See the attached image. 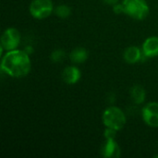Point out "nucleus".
<instances>
[{
  "label": "nucleus",
  "mask_w": 158,
  "mask_h": 158,
  "mask_svg": "<svg viewBox=\"0 0 158 158\" xmlns=\"http://www.w3.org/2000/svg\"><path fill=\"white\" fill-rule=\"evenodd\" d=\"M142 50L145 57L158 56V36L148 37L143 42Z\"/></svg>",
  "instance_id": "1a4fd4ad"
},
{
  "label": "nucleus",
  "mask_w": 158,
  "mask_h": 158,
  "mask_svg": "<svg viewBox=\"0 0 158 158\" xmlns=\"http://www.w3.org/2000/svg\"><path fill=\"white\" fill-rule=\"evenodd\" d=\"M102 120L106 128H111L118 131L126 125L127 118L119 107L109 106L103 112Z\"/></svg>",
  "instance_id": "f03ea898"
},
{
  "label": "nucleus",
  "mask_w": 158,
  "mask_h": 158,
  "mask_svg": "<svg viewBox=\"0 0 158 158\" xmlns=\"http://www.w3.org/2000/svg\"><path fill=\"white\" fill-rule=\"evenodd\" d=\"M125 14L137 20H143L147 18L150 7L146 0H123L122 2Z\"/></svg>",
  "instance_id": "7ed1b4c3"
},
{
  "label": "nucleus",
  "mask_w": 158,
  "mask_h": 158,
  "mask_svg": "<svg viewBox=\"0 0 158 158\" xmlns=\"http://www.w3.org/2000/svg\"><path fill=\"white\" fill-rule=\"evenodd\" d=\"M62 80L67 84H76L81 78V72L79 68L75 66H69L65 68L61 74Z\"/></svg>",
  "instance_id": "6e6552de"
},
{
  "label": "nucleus",
  "mask_w": 158,
  "mask_h": 158,
  "mask_svg": "<svg viewBox=\"0 0 158 158\" xmlns=\"http://www.w3.org/2000/svg\"><path fill=\"white\" fill-rule=\"evenodd\" d=\"M143 56H145L143 53V50L135 45L127 47L123 53V58L129 64H136L140 62L143 59Z\"/></svg>",
  "instance_id": "9d476101"
},
{
  "label": "nucleus",
  "mask_w": 158,
  "mask_h": 158,
  "mask_svg": "<svg viewBox=\"0 0 158 158\" xmlns=\"http://www.w3.org/2000/svg\"><path fill=\"white\" fill-rule=\"evenodd\" d=\"M144 123L152 128H158V102H150L142 110Z\"/></svg>",
  "instance_id": "423d86ee"
},
{
  "label": "nucleus",
  "mask_w": 158,
  "mask_h": 158,
  "mask_svg": "<svg viewBox=\"0 0 158 158\" xmlns=\"http://www.w3.org/2000/svg\"><path fill=\"white\" fill-rule=\"evenodd\" d=\"M56 15L60 19H68L71 15V8L67 5H59L55 8Z\"/></svg>",
  "instance_id": "ddd939ff"
},
{
  "label": "nucleus",
  "mask_w": 158,
  "mask_h": 158,
  "mask_svg": "<svg viewBox=\"0 0 158 158\" xmlns=\"http://www.w3.org/2000/svg\"><path fill=\"white\" fill-rule=\"evenodd\" d=\"M130 95L131 100L137 104V105H141L145 101L146 98V92L144 90L143 87H142L141 85H133L131 90H130Z\"/></svg>",
  "instance_id": "9b49d317"
},
{
  "label": "nucleus",
  "mask_w": 158,
  "mask_h": 158,
  "mask_svg": "<svg viewBox=\"0 0 158 158\" xmlns=\"http://www.w3.org/2000/svg\"><path fill=\"white\" fill-rule=\"evenodd\" d=\"M31 68L30 55L24 50L15 49L7 51L1 59V69L13 78L27 76Z\"/></svg>",
  "instance_id": "f257e3e1"
},
{
  "label": "nucleus",
  "mask_w": 158,
  "mask_h": 158,
  "mask_svg": "<svg viewBox=\"0 0 158 158\" xmlns=\"http://www.w3.org/2000/svg\"><path fill=\"white\" fill-rule=\"evenodd\" d=\"M113 12L115 14H122V13H125V8H124V6L123 4H118L117 3L116 5L113 6Z\"/></svg>",
  "instance_id": "dca6fc26"
},
{
  "label": "nucleus",
  "mask_w": 158,
  "mask_h": 158,
  "mask_svg": "<svg viewBox=\"0 0 158 158\" xmlns=\"http://www.w3.org/2000/svg\"><path fill=\"white\" fill-rule=\"evenodd\" d=\"M156 156V157H158V155H156V156Z\"/></svg>",
  "instance_id": "6ab92c4d"
},
{
  "label": "nucleus",
  "mask_w": 158,
  "mask_h": 158,
  "mask_svg": "<svg viewBox=\"0 0 158 158\" xmlns=\"http://www.w3.org/2000/svg\"><path fill=\"white\" fill-rule=\"evenodd\" d=\"M118 131L111 129V128H106L104 131V136L106 139H116Z\"/></svg>",
  "instance_id": "2eb2a0df"
},
{
  "label": "nucleus",
  "mask_w": 158,
  "mask_h": 158,
  "mask_svg": "<svg viewBox=\"0 0 158 158\" xmlns=\"http://www.w3.org/2000/svg\"><path fill=\"white\" fill-rule=\"evenodd\" d=\"M101 155L106 158L120 156V147L115 139H106L101 147Z\"/></svg>",
  "instance_id": "0eeeda50"
},
{
  "label": "nucleus",
  "mask_w": 158,
  "mask_h": 158,
  "mask_svg": "<svg viewBox=\"0 0 158 158\" xmlns=\"http://www.w3.org/2000/svg\"><path fill=\"white\" fill-rule=\"evenodd\" d=\"M21 35L18 29L10 27L4 31L1 36V54L3 51H12L19 47Z\"/></svg>",
  "instance_id": "39448f33"
},
{
  "label": "nucleus",
  "mask_w": 158,
  "mask_h": 158,
  "mask_svg": "<svg viewBox=\"0 0 158 158\" xmlns=\"http://www.w3.org/2000/svg\"><path fill=\"white\" fill-rule=\"evenodd\" d=\"M24 51L28 54V55H31L32 53H33V48L31 47V46H26V48L24 49Z\"/></svg>",
  "instance_id": "a211bd4d"
},
{
  "label": "nucleus",
  "mask_w": 158,
  "mask_h": 158,
  "mask_svg": "<svg viewBox=\"0 0 158 158\" xmlns=\"http://www.w3.org/2000/svg\"><path fill=\"white\" fill-rule=\"evenodd\" d=\"M65 57H66V53L62 49H56L50 55V59L54 63L62 62L65 59Z\"/></svg>",
  "instance_id": "4468645a"
},
{
  "label": "nucleus",
  "mask_w": 158,
  "mask_h": 158,
  "mask_svg": "<svg viewBox=\"0 0 158 158\" xmlns=\"http://www.w3.org/2000/svg\"><path fill=\"white\" fill-rule=\"evenodd\" d=\"M29 10L31 15L37 19H44L55 11L52 0H32Z\"/></svg>",
  "instance_id": "20e7f679"
},
{
  "label": "nucleus",
  "mask_w": 158,
  "mask_h": 158,
  "mask_svg": "<svg viewBox=\"0 0 158 158\" xmlns=\"http://www.w3.org/2000/svg\"><path fill=\"white\" fill-rule=\"evenodd\" d=\"M102 1L108 6H114L117 3H118V0H102Z\"/></svg>",
  "instance_id": "f3484780"
},
{
  "label": "nucleus",
  "mask_w": 158,
  "mask_h": 158,
  "mask_svg": "<svg viewBox=\"0 0 158 158\" xmlns=\"http://www.w3.org/2000/svg\"><path fill=\"white\" fill-rule=\"evenodd\" d=\"M69 59L74 64H82L88 59V52L83 47H76L70 52Z\"/></svg>",
  "instance_id": "f8f14e48"
}]
</instances>
